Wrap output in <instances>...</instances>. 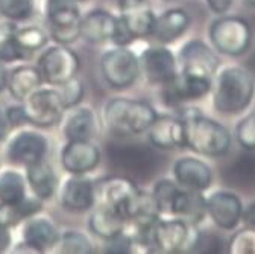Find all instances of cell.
Segmentation results:
<instances>
[{
    "mask_svg": "<svg viewBox=\"0 0 255 254\" xmlns=\"http://www.w3.org/2000/svg\"><path fill=\"white\" fill-rule=\"evenodd\" d=\"M184 122L185 148L204 157H223L233 145V136L225 125L202 114L199 108H184L178 114Z\"/></svg>",
    "mask_w": 255,
    "mask_h": 254,
    "instance_id": "cell-1",
    "label": "cell"
},
{
    "mask_svg": "<svg viewBox=\"0 0 255 254\" xmlns=\"http://www.w3.org/2000/svg\"><path fill=\"white\" fill-rule=\"evenodd\" d=\"M213 105L225 116L245 113L255 98V78L243 66H225L213 78Z\"/></svg>",
    "mask_w": 255,
    "mask_h": 254,
    "instance_id": "cell-2",
    "label": "cell"
},
{
    "mask_svg": "<svg viewBox=\"0 0 255 254\" xmlns=\"http://www.w3.org/2000/svg\"><path fill=\"white\" fill-rule=\"evenodd\" d=\"M156 114L150 104L128 98H116L105 105L107 126L110 131L120 136L146 133Z\"/></svg>",
    "mask_w": 255,
    "mask_h": 254,
    "instance_id": "cell-3",
    "label": "cell"
},
{
    "mask_svg": "<svg viewBox=\"0 0 255 254\" xmlns=\"http://www.w3.org/2000/svg\"><path fill=\"white\" fill-rule=\"evenodd\" d=\"M211 47L219 53L231 58L248 53L254 40L251 23L240 15H219L208 29Z\"/></svg>",
    "mask_w": 255,
    "mask_h": 254,
    "instance_id": "cell-4",
    "label": "cell"
},
{
    "mask_svg": "<svg viewBox=\"0 0 255 254\" xmlns=\"http://www.w3.org/2000/svg\"><path fill=\"white\" fill-rule=\"evenodd\" d=\"M101 72L110 87L122 90L137 81L140 75V61L126 46H117L104 53Z\"/></svg>",
    "mask_w": 255,
    "mask_h": 254,
    "instance_id": "cell-5",
    "label": "cell"
},
{
    "mask_svg": "<svg viewBox=\"0 0 255 254\" xmlns=\"http://www.w3.org/2000/svg\"><path fill=\"white\" fill-rule=\"evenodd\" d=\"M46 17L50 37L56 43L69 44L81 37V12L75 0H46Z\"/></svg>",
    "mask_w": 255,
    "mask_h": 254,
    "instance_id": "cell-6",
    "label": "cell"
},
{
    "mask_svg": "<svg viewBox=\"0 0 255 254\" xmlns=\"http://www.w3.org/2000/svg\"><path fill=\"white\" fill-rule=\"evenodd\" d=\"M181 73L213 79L220 69L219 53L202 40H190L179 50Z\"/></svg>",
    "mask_w": 255,
    "mask_h": 254,
    "instance_id": "cell-7",
    "label": "cell"
},
{
    "mask_svg": "<svg viewBox=\"0 0 255 254\" xmlns=\"http://www.w3.org/2000/svg\"><path fill=\"white\" fill-rule=\"evenodd\" d=\"M23 102L26 120L35 126H41V128L56 125L66 111L58 90L38 88L29 94Z\"/></svg>",
    "mask_w": 255,
    "mask_h": 254,
    "instance_id": "cell-8",
    "label": "cell"
},
{
    "mask_svg": "<svg viewBox=\"0 0 255 254\" xmlns=\"http://www.w3.org/2000/svg\"><path fill=\"white\" fill-rule=\"evenodd\" d=\"M207 216L213 224L223 232H234L242 222L243 201L242 198L227 189H219L205 197Z\"/></svg>",
    "mask_w": 255,
    "mask_h": 254,
    "instance_id": "cell-9",
    "label": "cell"
},
{
    "mask_svg": "<svg viewBox=\"0 0 255 254\" xmlns=\"http://www.w3.org/2000/svg\"><path fill=\"white\" fill-rule=\"evenodd\" d=\"M191 226L182 218L158 219L150 232V247H155L161 253H179L193 242L195 235H191Z\"/></svg>",
    "mask_w": 255,
    "mask_h": 254,
    "instance_id": "cell-10",
    "label": "cell"
},
{
    "mask_svg": "<svg viewBox=\"0 0 255 254\" xmlns=\"http://www.w3.org/2000/svg\"><path fill=\"white\" fill-rule=\"evenodd\" d=\"M78 69V55L64 44L47 49L38 59V70L41 78L52 85H59L75 78Z\"/></svg>",
    "mask_w": 255,
    "mask_h": 254,
    "instance_id": "cell-11",
    "label": "cell"
},
{
    "mask_svg": "<svg viewBox=\"0 0 255 254\" xmlns=\"http://www.w3.org/2000/svg\"><path fill=\"white\" fill-rule=\"evenodd\" d=\"M213 79L190 76L178 72V75L161 85V96L169 107H181L191 101H199L211 93Z\"/></svg>",
    "mask_w": 255,
    "mask_h": 254,
    "instance_id": "cell-12",
    "label": "cell"
},
{
    "mask_svg": "<svg viewBox=\"0 0 255 254\" xmlns=\"http://www.w3.org/2000/svg\"><path fill=\"white\" fill-rule=\"evenodd\" d=\"M141 190L126 177H111L102 180L98 186L101 204L117 210L126 221Z\"/></svg>",
    "mask_w": 255,
    "mask_h": 254,
    "instance_id": "cell-13",
    "label": "cell"
},
{
    "mask_svg": "<svg viewBox=\"0 0 255 254\" xmlns=\"http://www.w3.org/2000/svg\"><path fill=\"white\" fill-rule=\"evenodd\" d=\"M140 61V70L144 72L146 79L155 85H164L178 75V62L175 55L166 46H152L146 49Z\"/></svg>",
    "mask_w": 255,
    "mask_h": 254,
    "instance_id": "cell-14",
    "label": "cell"
},
{
    "mask_svg": "<svg viewBox=\"0 0 255 254\" xmlns=\"http://www.w3.org/2000/svg\"><path fill=\"white\" fill-rule=\"evenodd\" d=\"M173 178L182 189L205 192L213 184V169L196 157H181L173 166Z\"/></svg>",
    "mask_w": 255,
    "mask_h": 254,
    "instance_id": "cell-15",
    "label": "cell"
},
{
    "mask_svg": "<svg viewBox=\"0 0 255 254\" xmlns=\"http://www.w3.org/2000/svg\"><path fill=\"white\" fill-rule=\"evenodd\" d=\"M101 162L99 148L91 140H67L62 148L61 163L73 175H82L93 171Z\"/></svg>",
    "mask_w": 255,
    "mask_h": 254,
    "instance_id": "cell-16",
    "label": "cell"
},
{
    "mask_svg": "<svg viewBox=\"0 0 255 254\" xmlns=\"http://www.w3.org/2000/svg\"><path fill=\"white\" fill-rule=\"evenodd\" d=\"M149 142L159 149H176L185 148V137H184V122L178 116H167L163 114L153 119L150 126L147 128Z\"/></svg>",
    "mask_w": 255,
    "mask_h": 254,
    "instance_id": "cell-17",
    "label": "cell"
},
{
    "mask_svg": "<svg viewBox=\"0 0 255 254\" xmlns=\"http://www.w3.org/2000/svg\"><path fill=\"white\" fill-rule=\"evenodd\" d=\"M47 151L46 139L35 131L18 133L8 146V158L21 166H29L41 158H44Z\"/></svg>",
    "mask_w": 255,
    "mask_h": 254,
    "instance_id": "cell-18",
    "label": "cell"
},
{
    "mask_svg": "<svg viewBox=\"0 0 255 254\" xmlns=\"http://www.w3.org/2000/svg\"><path fill=\"white\" fill-rule=\"evenodd\" d=\"M96 189L91 180L82 175H73L62 186L61 204L70 212L82 213L93 207Z\"/></svg>",
    "mask_w": 255,
    "mask_h": 254,
    "instance_id": "cell-19",
    "label": "cell"
},
{
    "mask_svg": "<svg viewBox=\"0 0 255 254\" xmlns=\"http://www.w3.org/2000/svg\"><path fill=\"white\" fill-rule=\"evenodd\" d=\"M119 18L104 9H94L79 21V34L90 43H104L113 40Z\"/></svg>",
    "mask_w": 255,
    "mask_h": 254,
    "instance_id": "cell-20",
    "label": "cell"
},
{
    "mask_svg": "<svg viewBox=\"0 0 255 254\" xmlns=\"http://www.w3.org/2000/svg\"><path fill=\"white\" fill-rule=\"evenodd\" d=\"M188 26V12L182 8H172L163 12L159 17H155L152 35L161 44H170L187 32Z\"/></svg>",
    "mask_w": 255,
    "mask_h": 254,
    "instance_id": "cell-21",
    "label": "cell"
},
{
    "mask_svg": "<svg viewBox=\"0 0 255 254\" xmlns=\"http://www.w3.org/2000/svg\"><path fill=\"white\" fill-rule=\"evenodd\" d=\"M172 215L182 218L191 226H198L207 218V204L202 192L190 189H179L173 201Z\"/></svg>",
    "mask_w": 255,
    "mask_h": 254,
    "instance_id": "cell-22",
    "label": "cell"
},
{
    "mask_svg": "<svg viewBox=\"0 0 255 254\" xmlns=\"http://www.w3.org/2000/svg\"><path fill=\"white\" fill-rule=\"evenodd\" d=\"M122 15L119 17L125 27L129 30L134 38H143L152 35L155 23V14L146 2L131 3L122 6Z\"/></svg>",
    "mask_w": 255,
    "mask_h": 254,
    "instance_id": "cell-23",
    "label": "cell"
},
{
    "mask_svg": "<svg viewBox=\"0 0 255 254\" xmlns=\"http://www.w3.org/2000/svg\"><path fill=\"white\" fill-rule=\"evenodd\" d=\"M27 183L32 189V192L38 200H49L53 197L56 189V177L53 168L41 158V160L26 166Z\"/></svg>",
    "mask_w": 255,
    "mask_h": 254,
    "instance_id": "cell-24",
    "label": "cell"
},
{
    "mask_svg": "<svg viewBox=\"0 0 255 254\" xmlns=\"http://www.w3.org/2000/svg\"><path fill=\"white\" fill-rule=\"evenodd\" d=\"M23 241L37 253L52 248L58 242V233L46 218H32L23 229Z\"/></svg>",
    "mask_w": 255,
    "mask_h": 254,
    "instance_id": "cell-25",
    "label": "cell"
},
{
    "mask_svg": "<svg viewBox=\"0 0 255 254\" xmlns=\"http://www.w3.org/2000/svg\"><path fill=\"white\" fill-rule=\"evenodd\" d=\"M43 78L38 67L32 66H20L12 70L11 76L8 78V88L14 99L24 101L29 94L37 91L41 87Z\"/></svg>",
    "mask_w": 255,
    "mask_h": 254,
    "instance_id": "cell-26",
    "label": "cell"
},
{
    "mask_svg": "<svg viewBox=\"0 0 255 254\" xmlns=\"http://www.w3.org/2000/svg\"><path fill=\"white\" fill-rule=\"evenodd\" d=\"M126 219L114 209L101 204L90 216V229L94 235L110 239L125 230Z\"/></svg>",
    "mask_w": 255,
    "mask_h": 254,
    "instance_id": "cell-27",
    "label": "cell"
},
{
    "mask_svg": "<svg viewBox=\"0 0 255 254\" xmlns=\"http://www.w3.org/2000/svg\"><path fill=\"white\" fill-rule=\"evenodd\" d=\"M41 210V200L21 198L15 203H0V226L6 229L15 227L26 218H32Z\"/></svg>",
    "mask_w": 255,
    "mask_h": 254,
    "instance_id": "cell-28",
    "label": "cell"
},
{
    "mask_svg": "<svg viewBox=\"0 0 255 254\" xmlns=\"http://www.w3.org/2000/svg\"><path fill=\"white\" fill-rule=\"evenodd\" d=\"M96 131V117L90 108H79L72 113L64 126L67 140H91Z\"/></svg>",
    "mask_w": 255,
    "mask_h": 254,
    "instance_id": "cell-29",
    "label": "cell"
},
{
    "mask_svg": "<svg viewBox=\"0 0 255 254\" xmlns=\"http://www.w3.org/2000/svg\"><path fill=\"white\" fill-rule=\"evenodd\" d=\"M114 162L129 172H143L150 163V152L138 146H119L113 154Z\"/></svg>",
    "mask_w": 255,
    "mask_h": 254,
    "instance_id": "cell-30",
    "label": "cell"
},
{
    "mask_svg": "<svg viewBox=\"0 0 255 254\" xmlns=\"http://www.w3.org/2000/svg\"><path fill=\"white\" fill-rule=\"evenodd\" d=\"M15 32L17 26L12 21H0V61L9 62L26 58L17 44Z\"/></svg>",
    "mask_w": 255,
    "mask_h": 254,
    "instance_id": "cell-31",
    "label": "cell"
},
{
    "mask_svg": "<svg viewBox=\"0 0 255 254\" xmlns=\"http://www.w3.org/2000/svg\"><path fill=\"white\" fill-rule=\"evenodd\" d=\"M26 197L24 178L14 171L0 174V203H15Z\"/></svg>",
    "mask_w": 255,
    "mask_h": 254,
    "instance_id": "cell-32",
    "label": "cell"
},
{
    "mask_svg": "<svg viewBox=\"0 0 255 254\" xmlns=\"http://www.w3.org/2000/svg\"><path fill=\"white\" fill-rule=\"evenodd\" d=\"M179 186L175 180H169V178H163L158 180L153 186L152 190V198L159 210V213L163 215H172V207H173V201L176 198V194L179 192Z\"/></svg>",
    "mask_w": 255,
    "mask_h": 254,
    "instance_id": "cell-33",
    "label": "cell"
},
{
    "mask_svg": "<svg viewBox=\"0 0 255 254\" xmlns=\"http://www.w3.org/2000/svg\"><path fill=\"white\" fill-rule=\"evenodd\" d=\"M15 40L21 52L27 56L30 52L41 49L47 43V35L44 34V30L37 27V26H27L23 29L17 27L15 32Z\"/></svg>",
    "mask_w": 255,
    "mask_h": 254,
    "instance_id": "cell-34",
    "label": "cell"
},
{
    "mask_svg": "<svg viewBox=\"0 0 255 254\" xmlns=\"http://www.w3.org/2000/svg\"><path fill=\"white\" fill-rule=\"evenodd\" d=\"M225 247L230 254H255V227L236 229Z\"/></svg>",
    "mask_w": 255,
    "mask_h": 254,
    "instance_id": "cell-35",
    "label": "cell"
},
{
    "mask_svg": "<svg viewBox=\"0 0 255 254\" xmlns=\"http://www.w3.org/2000/svg\"><path fill=\"white\" fill-rule=\"evenodd\" d=\"M234 136L240 148L248 152H255V111H251L237 122Z\"/></svg>",
    "mask_w": 255,
    "mask_h": 254,
    "instance_id": "cell-36",
    "label": "cell"
},
{
    "mask_svg": "<svg viewBox=\"0 0 255 254\" xmlns=\"http://www.w3.org/2000/svg\"><path fill=\"white\" fill-rule=\"evenodd\" d=\"M59 251L66 254H87L91 253L90 239L79 232H66L59 239Z\"/></svg>",
    "mask_w": 255,
    "mask_h": 254,
    "instance_id": "cell-37",
    "label": "cell"
},
{
    "mask_svg": "<svg viewBox=\"0 0 255 254\" xmlns=\"http://www.w3.org/2000/svg\"><path fill=\"white\" fill-rule=\"evenodd\" d=\"M34 0H0V12L9 20H24L32 14Z\"/></svg>",
    "mask_w": 255,
    "mask_h": 254,
    "instance_id": "cell-38",
    "label": "cell"
},
{
    "mask_svg": "<svg viewBox=\"0 0 255 254\" xmlns=\"http://www.w3.org/2000/svg\"><path fill=\"white\" fill-rule=\"evenodd\" d=\"M61 90H58L59 96L62 99V104L66 108L75 107L81 102L82 96H84V85L81 81H78L76 78H72L66 82L59 84Z\"/></svg>",
    "mask_w": 255,
    "mask_h": 254,
    "instance_id": "cell-39",
    "label": "cell"
},
{
    "mask_svg": "<svg viewBox=\"0 0 255 254\" xmlns=\"http://www.w3.org/2000/svg\"><path fill=\"white\" fill-rule=\"evenodd\" d=\"M108 241V245H107V253H113V254H126V253H131L132 251V245H134V241L125 235V232L107 239Z\"/></svg>",
    "mask_w": 255,
    "mask_h": 254,
    "instance_id": "cell-40",
    "label": "cell"
},
{
    "mask_svg": "<svg viewBox=\"0 0 255 254\" xmlns=\"http://www.w3.org/2000/svg\"><path fill=\"white\" fill-rule=\"evenodd\" d=\"M6 119H8V123L11 126H20L23 123H26V116H24V111H23V105H14V107H9L6 111Z\"/></svg>",
    "mask_w": 255,
    "mask_h": 254,
    "instance_id": "cell-41",
    "label": "cell"
},
{
    "mask_svg": "<svg viewBox=\"0 0 255 254\" xmlns=\"http://www.w3.org/2000/svg\"><path fill=\"white\" fill-rule=\"evenodd\" d=\"M207 6L210 8V11L216 15H223L227 14L233 5H234V0H205Z\"/></svg>",
    "mask_w": 255,
    "mask_h": 254,
    "instance_id": "cell-42",
    "label": "cell"
},
{
    "mask_svg": "<svg viewBox=\"0 0 255 254\" xmlns=\"http://www.w3.org/2000/svg\"><path fill=\"white\" fill-rule=\"evenodd\" d=\"M242 222H243L245 226L255 227V201H252V203H249L246 207H243Z\"/></svg>",
    "mask_w": 255,
    "mask_h": 254,
    "instance_id": "cell-43",
    "label": "cell"
},
{
    "mask_svg": "<svg viewBox=\"0 0 255 254\" xmlns=\"http://www.w3.org/2000/svg\"><path fill=\"white\" fill-rule=\"evenodd\" d=\"M9 242H11V236H9L8 229L3 227V226H0V253L8 248Z\"/></svg>",
    "mask_w": 255,
    "mask_h": 254,
    "instance_id": "cell-44",
    "label": "cell"
},
{
    "mask_svg": "<svg viewBox=\"0 0 255 254\" xmlns=\"http://www.w3.org/2000/svg\"><path fill=\"white\" fill-rule=\"evenodd\" d=\"M8 130H9V123H8L6 114L5 111L0 110V140L5 139V136L8 134Z\"/></svg>",
    "mask_w": 255,
    "mask_h": 254,
    "instance_id": "cell-45",
    "label": "cell"
},
{
    "mask_svg": "<svg viewBox=\"0 0 255 254\" xmlns=\"http://www.w3.org/2000/svg\"><path fill=\"white\" fill-rule=\"evenodd\" d=\"M6 82H8V72L3 66V61H0V91L6 87Z\"/></svg>",
    "mask_w": 255,
    "mask_h": 254,
    "instance_id": "cell-46",
    "label": "cell"
},
{
    "mask_svg": "<svg viewBox=\"0 0 255 254\" xmlns=\"http://www.w3.org/2000/svg\"><path fill=\"white\" fill-rule=\"evenodd\" d=\"M119 3V6H126V5H131V3H138V2H146V0H116Z\"/></svg>",
    "mask_w": 255,
    "mask_h": 254,
    "instance_id": "cell-47",
    "label": "cell"
},
{
    "mask_svg": "<svg viewBox=\"0 0 255 254\" xmlns=\"http://www.w3.org/2000/svg\"><path fill=\"white\" fill-rule=\"evenodd\" d=\"M243 3L251 6V8H255V0H243Z\"/></svg>",
    "mask_w": 255,
    "mask_h": 254,
    "instance_id": "cell-48",
    "label": "cell"
},
{
    "mask_svg": "<svg viewBox=\"0 0 255 254\" xmlns=\"http://www.w3.org/2000/svg\"><path fill=\"white\" fill-rule=\"evenodd\" d=\"M75 2H78V0H75Z\"/></svg>",
    "mask_w": 255,
    "mask_h": 254,
    "instance_id": "cell-49",
    "label": "cell"
}]
</instances>
